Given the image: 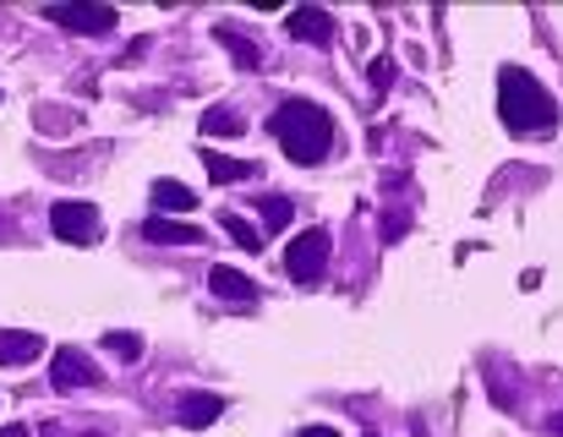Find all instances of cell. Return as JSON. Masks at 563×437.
<instances>
[{
  "label": "cell",
  "mask_w": 563,
  "mask_h": 437,
  "mask_svg": "<svg viewBox=\"0 0 563 437\" xmlns=\"http://www.w3.org/2000/svg\"><path fill=\"white\" fill-rule=\"evenodd\" d=\"M498 115H504V126L520 132V137H542V132L559 126L553 93H548L526 66H504V71H498Z\"/></svg>",
  "instance_id": "obj_1"
},
{
  "label": "cell",
  "mask_w": 563,
  "mask_h": 437,
  "mask_svg": "<svg viewBox=\"0 0 563 437\" xmlns=\"http://www.w3.org/2000/svg\"><path fill=\"white\" fill-rule=\"evenodd\" d=\"M268 132H274L279 148L290 154V165H323L329 148H334V121H329V110L312 104V99L279 104L274 121H268Z\"/></svg>",
  "instance_id": "obj_2"
},
{
  "label": "cell",
  "mask_w": 563,
  "mask_h": 437,
  "mask_svg": "<svg viewBox=\"0 0 563 437\" xmlns=\"http://www.w3.org/2000/svg\"><path fill=\"white\" fill-rule=\"evenodd\" d=\"M323 268H329V229H301L285 246V273L296 284H312V279H323Z\"/></svg>",
  "instance_id": "obj_3"
},
{
  "label": "cell",
  "mask_w": 563,
  "mask_h": 437,
  "mask_svg": "<svg viewBox=\"0 0 563 437\" xmlns=\"http://www.w3.org/2000/svg\"><path fill=\"white\" fill-rule=\"evenodd\" d=\"M49 229H55L60 240H71V246H93V240L104 235L93 203H55V209H49Z\"/></svg>",
  "instance_id": "obj_4"
},
{
  "label": "cell",
  "mask_w": 563,
  "mask_h": 437,
  "mask_svg": "<svg viewBox=\"0 0 563 437\" xmlns=\"http://www.w3.org/2000/svg\"><path fill=\"white\" fill-rule=\"evenodd\" d=\"M44 16L55 27H71V33H110L115 27V5H44Z\"/></svg>",
  "instance_id": "obj_5"
},
{
  "label": "cell",
  "mask_w": 563,
  "mask_h": 437,
  "mask_svg": "<svg viewBox=\"0 0 563 437\" xmlns=\"http://www.w3.org/2000/svg\"><path fill=\"white\" fill-rule=\"evenodd\" d=\"M285 33H290V38H301V44L329 49V44H334V16H329L323 5H296V11L285 16Z\"/></svg>",
  "instance_id": "obj_6"
},
{
  "label": "cell",
  "mask_w": 563,
  "mask_h": 437,
  "mask_svg": "<svg viewBox=\"0 0 563 437\" xmlns=\"http://www.w3.org/2000/svg\"><path fill=\"white\" fill-rule=\"evenodd\" d=\"M49 383H55L60 394H71V389H93V383H99V367H93L82 350H55V361H49Z\"/></svg>",
  "instance_id": "obj_7"
},
{
  "label": "cell",
  "mask_w": 563,
  "mask_h": 437,
  "mask_svg": "<svg viewBox=\"0 0 563 437\" xmlns=\"http://www.w3.org/2000/svg\"><path fill=\"white\" fill-rule=\"evenodd\" d=\"M219 416H224V394H181V405H176V422L191 427V433L213 427Z\"/></svg>",
  "instance_id": "obj_8"
},
{
  "label": "cell",
  "mask_w": 563,
  "mask_h": 437,
  "mask_svg": "<svg viewBox=\"0 0 563 437\" xmlns=\"http://www.w3.org/2000/svg\"><path fill=\"white\" fill-rule=\"evenodd\" d=\"M208 290H213L219 301H235V306H252V301H257V284H252L246 273L224 268V262H219V268L208 273Z\"/></svg>",
  "instance_id": "obj_9"
},
{
  "label": "cell",
  "mask_w": 563,
  "mask_h": 437,
  "mask_svg": "<svg viewBox=\"0 0 563 437\" xmlns=\"http://www.w3.org/2000/svg\"><path fill=\"white\" fill-rule=\"evenodd\" d=\"M44 356V339L38 334H22V328H0V367H27Z\"/></svg>",
  "instance_id": "obj_10"
},
{
  "label": "cell",
  "mask_w": 563,
  "mask_h": 437,
  "mask_svg": "<svg viewBox=\"0 0 563 437\" xmlns=\"http://www.w3.org/2000/svg\"><path fill=\"white\" fill-rule=\"evenodd\" d=\"M143 240H154V246H197L202 229H197V224H181V218H148V224H143Z\"/></svg>",
  "instance_id": "obj_11"
},
{
  "label": "cell",
  "mask_w": 563,
  "mask_h": 437,
  "mask_svg": "<svg viewBox=\"0 0 563 437\" xmlns=\"http://www.w3.org/2000/svg\"><path fill=\"white\" fill-rule=\"evenodd\" d=\"M202 170L219 181V187H235V181H246V176H257V165H241V159H224V154H213V148H202Z\"/></svg>",
  "instance_id": "obj_12"
},
{
  "label": "cell",
  "mask_w": 563,
  "mask_h": 437,
  "mask_svg": "<svg viewBox=\"0 0 563 437\" xmlns=\"http://www.w3.org/2000/svg\"><path fill=\"white\" fill-rule=\"evenodd\" d=\"M213 38L230 49V60H235V66H263V49H257L246 33H235V27H224V22H219V27H213Z\"/></svg>",
  "instance_id": "obj_13"
},
{
  "label": "cell",
  "mask_w": 563,
  "mask_h": 437,
  "mask_svg": "<svg viewBox=\"0 0 563 437\" xmlns=\"http://www.w3.org/2000/svg\"><path fill=\"white\" fill-rule=\"evenodd\" d=\"M154 209H165V214H191V209H197V192L181 187V181H154Z\"/></svg>",
  "instance_id": "obj_14"
},
{
  "label": "cell",
  "mask_w": 563,
  "mask_h": 437,
  "mask_svg": "<svg viewBox=\"0 0 563 437\" xmlns=\"http://www.w3.org/2000/svg\"><path fill=\"white\" fill-rule=\"evenodd\" d=\"M219 224H224V235H230L235 246H246V251H257V246H263V229H257V224H246V214H230V209H224Z\"/></svg>",
  "instance_id": "obj_15"
},
{
  "label": "cell",
  "mask_w": 563,
  "mask_h": 437,
  "mask_svg": "<svg viewBox=\"0 0 563 437\" xmlns=\"http://www.w3.org/2000/svg\"><path fill=\"white\" fill-rule=\"evenodd\" d=\"M197 132H208V137H235L241 121H235L230 104H213V110H202V126H197Z\"/></svg>",
  "instance_id": "obj_16"
},
{
  "label": "cell",
  "mask_w": 563,
  "mask_h": 437,
  "mask_svg": "<svg viewBox=\"0 0 563 437\" xmlns=\"http://www.w3.org/2000/svg\"><path fill=\"white\" fill-rule=\"evenodd\" d=\"M104 350H115L126 367H132V361H143V339H137V334H104Z\"/></svg>",
  "instance_id": "obj_17"
},
{
  "label": "cell",
  "mask_w": 563,
  "mask_h": 437,
  "mask_svg": "<svg viewBox=\"0 0 563 437\" xmlns=\"http://www.w3.org/2000/svg\"><path fill=\"white\" fill-rule=\"evenodd\" d=\"M257 214H263L268 229H285V224H290V198H263V203H257Z\"/></svg>",
  "instance_id": "obj_18"
},
{
  "label": "cell",
  "mask_w": 563,
  "mask_h": 437,
  "mask_svg": "<svg viewBox=\"0 0 563 437\" xmlns=\"http://www.w3.org/2000/svg\"><path fill=\"white\" fill-rule=\"evenodd\" d=\"M394 82V60H373V88H388Z\"/></svg>",
  "instance_id": "obj_19"
},
{
  "label": "cell",
  "mask_w": 563,
  "mask_h": 437,
  "mask_svg": "<svg viewBox=\"0 0 563 437\" xmlns=\"http://www.w3.org/2000/svg\"><path fill=\"white\" fill-rule=\"evenodd\" d=\"M296 437H345V433H340V427H301Z\"/></svg>",
  "instance_id": "obj_20"
},
{
  "label": "cell",
  "mask_w": 563,
  "mask_h": 437,
  "mask_svg": "<svg viewBox=\"0 0 563 437\" xmlns=\"http://www.w3.org/2000/svg\"><path fill=\"white\" fill-rule=\"evenodd\" d=\"M0 437H27V427H5V433Z\"/></svg>",
  "instance_id": "obj_21"
},
{
  "label": "cell",
  "mask_w": 563,
  "mask_h": 437,
  "mask_svg": "<svg viewBox=\"0 0 563 437\" xmlns=\"http://www.w3.org/2000/svg\"><path fill=\"white\" fill-rule=\"evenodd\" d=\"M553 437H563V411H559V416H553Z\"/></svg>",
  "instance_id": "obj_22"
},
{
  "label": "cell",
  "mask_w": 563,
  "mask_h": 437,
  "mask_svg": "<svg viewBox=\"0 0 563 437\" xmlns=\"http://www.w3.org/2000/svg\"><path fill=\"white\" fill-rule=\"evenodd\" d=\"M88 437H99V433H88Z\"/></svg>",
  "instance_id": "obj_23"
}]
</instances>
